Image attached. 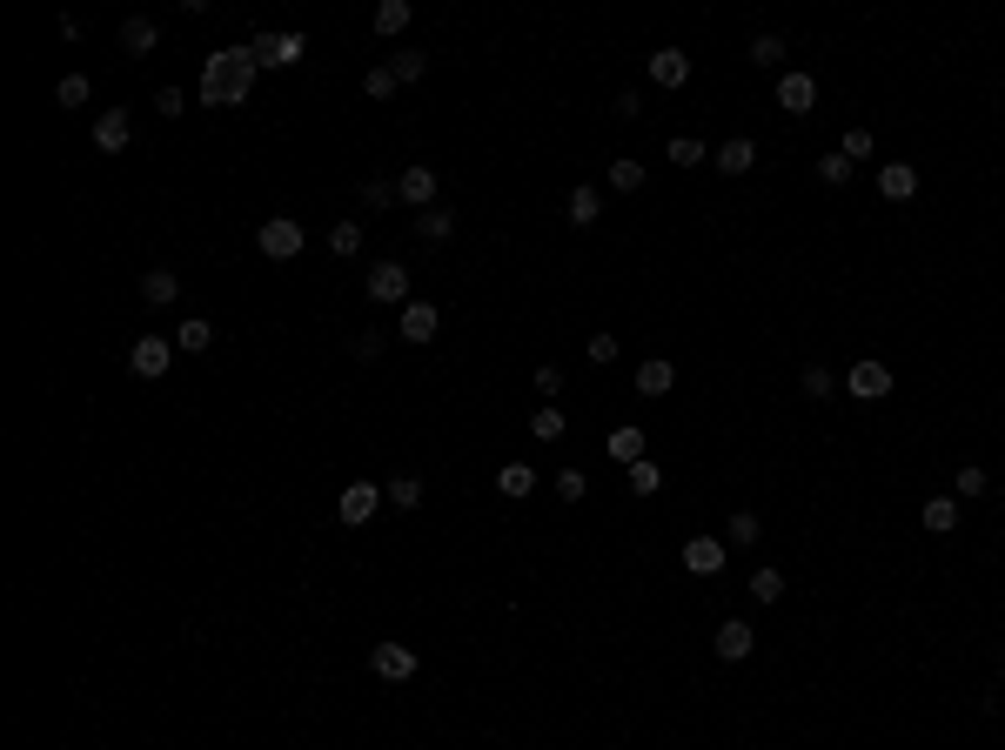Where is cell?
Masks as SVG:
<instances>
[{
  "mask_svg": "<svg viewBox=\"0 0 1005 750\" xmlns=\"http://www.w3.org/2000/svg\"><path fill=\"white\" fill-rule=\"evenodd\" d=\"M449 228H456V221H449V208H429V215H416V235H423V242H449Z\"/></svg>",
  "mask_w": 1005,
  "mask_h": 750,
  "instance_id": "d6a6232c",
  "label": "cell"
},
{
  "mask_svg": "<svg viewBox=\"0 0 1005 750\" xmlns=\"http://www.w3.org/2000/svg\"><path fill=\"white\" fill-rule=\"evenodd\" d=\"M751 596H758V603H778V596H784V576H778V570H758V576H751Z\"/></svg>",
  "mask_w": 1005,
  "mask_h": 750,
  "instance_id": "b9f144b4",
  "label": "cell"
},
{
  "mask_svg": "<svg viewBox=\"0 0 1005 750\" xmlns=\"http://www.w3.org/2000/svg\"><path fill=\"white\" fill-rule=\"evenodd\" d=\"M88 81H81V74H67V81H61V88H54V101H61V108H88Z\"/></svg>",
  "mask_w": 1005,
  "mask_h": 750,
  "instance_id": "74e56055",
  "label": "cell"
},
{
  "mask_svg": "<svg viewBox=\"0 0 1005 750\" xmlns=\"http://www.w3.org/2000/svg\"><path fill=\"white\" fill-rule=\"evenodd\" d=\"M758 536H764L758 509H737V516H731V543H758Z\"/></svg>",
  "mask_w": 1005,
  "mask_h": 750,
  "instance_id": "ab89813d",
  "label": "cell"
},
{
  "mask_svg": "<svg viewBox=\"0 0 1005 750\" xmlns=\"http://www.w3.org/2000/svg\"><path fill=\"white\" fill-rule=\"evenodd\" d=\"M436 188H443V181H436V168H423V161H409V168H402V181H396V195L409 201L416 215H429V208H436Z\"/></svg>",
  "mask_w": 1005,
  "mask_h": 750,
  "instance_id": "8992f818",
  "label": "cell"
},
{
  "mask_svg": "<svg viewBox=\"0 0 1005 750\" xmlns=\"http://www.w3.org/2000/svg\"><path fill=\"white\" fill-rule=\"evenodd\" d=\"M657 489H664V469L650 463V456H644V463H630V496H657Z\"/></svg>",
  "mask_w": 1005,
  "mask_h": 750,
  "instance_id": "4316f807",
  "label": "cell"
},
{
  "mask_svg": "<svg viewBox=\"0 0 1005 750\" xmlns=\"http://www.w3.org/2000/svg\"><path fill=\"white\" fill-rule=\"evenodd\" d=\"M845 396L885 402V396H892V369H885V362H851V369H845Z\"/></svg>",
  "mask_w": 1005,
  "mask_h": 750,
  "instance_id": "3957f363",
  "label": "cell"
},
{
  "mask_svg": "<svg viewBox=\"0 0 1005 750\" xmlns=\"http://www.w3.org/2000/svg\"><path fill=\"white\" fill-rule=\"evenodd\" d=\"M168 362H175V342H168V335H141V342L128 349V369L148 375V382H155V375H168Z\"/></svg>",
  "mask_w": 1005,
  "mask_h": 750,
  "instance_id": "52a82bcc",
  "label": "cell"
},
{
  "mask_svg": "<svg viewBox=\"0 0 1005 750\" xmlns=\"http://www.w3.org/2000/svg\"><path fill=\"white\" fill-rule=\"evenodd\" d=\"M650 81H657V88H684V81H691V54H684V47H657V54H650Z\"/></svg>",
  "mask_w": 1005,
  "mask_h": 750,
  "instance_id": "5bb4252c",
  "label": "cell"
},
{
  "mask_svg": "<svg viewBox=\"0 0 1005 750\" xmlns=\"http://www.w3.org/2000/svg\"><path fill=\"white\" fill-rule=\"evenodd\" d=\"M530 436H536V442H557V436H563V409H557V402H543V409L530 416Z\"/></svg>",
  "mask_w": 1005,
  "mask_h": 750,
  "instance_id": "484cf974",
  "label": "cell"
},
{
  "mask_svg": "<svg viewBox=\"0 0 1005 750\" xmlns=\"http://www.w3.org/2000/svg\"><path fill=\"white\" fill-rule=\"evenodd\" d=\"M382 496H389L396 509H416V503H423V483H416V476H389V483H382Z\"/></svg>",
  "mask_w": 1005,
  "mask_h": 750,
  "instance_id": "d4e9b609",
  "label": "cell"
},
{
  "mask_svg": "<svg viewBox=\"0 0 1005 750\" xmlns=\"http://www.w3.org/2000/svg\"><path fill=\"white\" fill-rule=\"evenodd\" d=\"M396 181H362V208H396Z\"/></svg>",
  "mask_w": 1005,
  "mask_h": 750,
  "instance_id": "f35d334b",
  "label": "cell"
},
{
  "mask_svg": "<svg viewBox=\"0 0 1005 750\" xmlns=\"http://www.w3.org/2000/svg\"><path fill=\"white\" fill-rule=\"evenodd\" d=\"M711 650H717V657H724V663H744V657H751V650H758V630H751V623H744V617H731V623H717Z\"/></svg>",
  "mask_w": 1005,
  "mask_h": 750,
  "instance_id": "9c48e42d",
  "label": "cell"
},
{
  "mask_svg": "<svg viewBox=\"0 0 1005 750\" xmlns=\"http://www.w3.org/2000/svg\"><path fill=\"white\" fill-rule=\"evenodd\" d=\"M362 94H369V101H389V94H396V74H389V61L362 74Z\"/></svg>",
  "mask_w": 1005,
  "mask_h": 750,
  "instance_id": "836d02e7",
  "label": "cell"
},
{
  "mask_svg": "<svg viewBox=\"0 0 1005 750\" xmlns=\"http://www.w3.org/2000/svg\"><path fill=\"white\" fill-rule=\"evenodd\" d=\"M670 161H677V168H697V161H711V148H704L697 134H677V141H670Z\"/></svg>",
  "mask_w": 1005,
  "mask_h": 750,
  "instance_id": "4dcf8cb0",
  "label": "cell"
},
{
  "mask_svg": "<svg viewBox=\"0 0 1005 750\" xmlns=\"http://www.w3.org/2000/svg\"><path fill=\"white\" fill-rule=\"evenodd\" d=\"M684 570H691V576H717V570H724V543H717V536H684Z\"/></svg>",
  "mask_w": 1005,
  "mask_h": 750,
  "instance_id": "9a60e30c",
  "label": "cell"
},
{
  "mask_svg": "<svg viewBox=\"0 0 1005 750\" xmlns=\"http://www.w3.org/2000/svg\"><path fill=\"white\" fill-rule=\"evenodd\" d=\"M248 47H255V61H262V67H295L302 54H309V41H302V34H255Z\"/></svg>",
  "mask_w": 1005,
  "mask_h": 750,
  "instance_id": "ba28073f",
  "label": "cell"
},
{
  "mask_svg": "<svg viewBox=\"0 0 1005 750\" xmlns=\"http://www.w3.org/2000/svg\"><path fill=\"white\" fill-rule=\"evenodd\" d=\"M496 489H503L510 503H523V496L536 489V469L530 463H503V469H496Z\"/></svg>",
  "mask_w": 1005,
  "mask_h": 750,
  "instance_id": "44dd1931",
  "label": "cell"
},
{
  "mask_svg": "<svg viewBox=\"0 0 1005 750\" xmlns=\"http://www.w3.org/2000/svg\"><path fill=\"white\" fill-rule=\"evenodd\" d=\"M409 27V0H382L376 7V34H402Z\"/></svg>",
  "mask_w": 1005,
  "mask_h": 750,
  "instance_id": "1f68e13d",
  "label": "cell"
},
{
  "mask_svg": "<svg viewBox=\"0 0 1005 750\" xmlns=\"http://www.w3.org/2000/svg\"><path fill=\"white\" fill-rule=\"evenodd\" d=\"M838 155H845V161H865V155H871V128H851V134H845V148H838Z\"/></svg>",
  "mask_w": 1005,
  "mask_h": 750,
  "instance_id": "bcb514c9",
  "label": "cell"
},
{
  "mask_svg": "<svg viewBox=\"0 0 1005 750\" xmlns=\"http://www.w3.org/2000/svg\"><path fill=\"white\" fill-rule=\"evenodd\" d=\"M798 382H804V396H831V389H838V375H831L825 362H804Z\"/></svg>",
  "mask_w": 1005,
  "mask_h": 750,
  "instance_id": "f546056e",
  "label": "cell"
},
{
  "mask_svg": "<svg viewBox=\"0 0 1005 750\" xmlns=\"http://www.w3.org/2000/svg\"><path fill=\"white\" fill-rule=\"evenodd\" d=\"M121 47H128V54H155V47H161V27H155V21H121Z\"/></svg>",
  "mask_w": 1005,
  "mask_h": 750,
  "instance_id": "7402d4cb",
  "label": "cell"
},
{
  "mask_svg": "<svg viewBox=\"0 0 1005 750\" xmlns=\"http://www.w3.org/2000/svg\"><path fill=\"white\" fill-rule=\"evenodd\" d=\"M208 342H215V322H201V315H195V322H181V329H175V349H188V355H201V349H208Z\"/></svg>",
  "mask_w": 1005,
  "mask_h": 750,
  "instance_id": "cb8c5ba5",
  "label": "cell"
},
{
  "mask_svg": "<svg viewBox=\"0 0 1005 750\" xmlns=\"http://www.w3.org/2000/svg\"><path fill=\"white\" fill-rule=\"evenodd\" d=\"M603 449H610V463H644V429H610L603 436Z\"/></svg>",
  "mask_w": 1005,
  "mask_h": 750,
  "instance_id": "ffe728a7",
  "label": "cell"
},
{
  "mask_svg": "<svg viewBox=\"0 0 1005 750\" xmlns=\"http://www.w3.org/2000/svg\"><path fill=\"white\" fill-rule=\"evenodd\" d=\"M369 670H376L382 684H409V677H416V650H409V643H376V650H369Z\"/></svg>",
  "mask_w": 1005,
  "mask_h": 750,
  "instance_id": "5b68a950",
  "label": "cell"
},
{
  "mask_svg": "<svg viewBox=\"0 0 1005 750\" xmlns=\"http://www.w3.org/2000/svg\"><path fill=\"white\" fill-rule=\"evenodd\" d=\"M603 215V201H597V188H570V221L577 228H590V221Z\"/></svg>",
  "mask_w": 1005,
  "mask_h": 750,
  "instance_id": "83f0119b",
  "label": "cell"
},
{
  "mask_svg": "<svg viewBox=\"0 0 1005 750\" xmlns=\"http://www.w3.org/2000/svg\"><path fill=\"white\" fill-rule=\"evenodd\" d=\"M530 382H536V396H550V402L563 396V369H557V362H543V369H536Z\"/></svg>",
  "mask_w": 1005,
  "mask_h": 750,
  "instance_id": "7bdbcfd3",
  "label": "cell"
},
{
  "mask_svg": "<svg viewBox=\"0 0 1005 750\" xmlns=\"http://www.w3.org/2000/svg\"><path fill=\"white\" fill-rule=\"evenodd\" d=\"M329 248H335V255H356V248H362V221H335Z\"/></svg>",
  "mask_w": 1005,
  "mask_h": 750,
  "instance_id": "d590c367",
  "label": "cell"
},
{
  "mask_svg": "<svg viewBox=\"0 0 1005 750\" xmlns=\"http://www.w3.org/2000/svg\"><path fill=\"white\" fill-rule=\"evenodd\" d=\"M670 389H677V369H670L664 355L637 362V396H670Z\"/></svg>",
  "mask_w": 1005,
  "mask_h": 750,
  "instance_id": "e0dca14e",
  "label": "cell"
},
{
  "mask_svg": "<svg viewBox=\"0 0 1005 750\" xmlns=\"http://www.w3.org/2000/svg\"><path fill=\"white\" fill-rule=\"evenodd\" d=\"M925 530L952 536V530H959V503H952V496H932V503H925Z\"/></svg>",
  "mask_w": 1005,
  "mask_h": 750,
  "instance_id": "603a6c76",
  "label": "cell"
},
{
  "mask_svg": "<svg viewBox=\"0 0 1005 750\" xmlns=\"http://www.w3.org/2000/svg\"><path fill=\"white\" fill-rule=\"evenodd\" d=\"M369 302H409V268H402V262H376V268H369Z\"/></svg>",
  "mask_w": 1005,
  "mask_h": 750,
  "instance_id": "7c38bea8",
  "label": "cell"
},
{
  "mask_svg": "<svg viewBox=\"0 0 1005 750\" xmlns=\"http://www.w3.org/2000/svg\"><path fill=\"white\" fill-rule=\"evenodd\" d=\"M878 195L885 201H912L918 195V168L912 161H885V168H878Z\"/></svg>",
  "mask_w": 1005,
  "mask_h": 750,
  "instance_id": "2e32d148",
  "label": "cell"
},
{
  "mask_svg": "<svg viewBox=\"0 0 1005 750\" xmlns=\"http://www.w3.org/2000/svg\"><path fill=\"white\" fill-rule=\"evenodd\" d=\"M818 181H831V188H838V181H851V161L838 155V148H831V155L818 161Z\"/></svg>",
  "mask_w": 1005,
  "mask_h": 750,
  "instance_id": "f6af8a7d",
  "label": "cell"
},
{
  "mask_svg": "<svg viewBox=\"0 0 1005 750\" xmlns=\"http://www.w3.org/2000/svg\"><path fill=\"white\" fill-rule=\"evenodd\" d=\"M952 489H959V496H985V489H992V476H985L979 463H965L959 476H952Z\"/></svg>",
  "mask_w": 1005,
  "mask_h": 750,
  "instance_id": "8d00e7d4",
  "label": "cell"
},
{
  "mask_svg": "<svg viewBox=\"0 0 1005 750\" xmlns=\"http://www.w3.org/2000/svg\"><path fill=\"white\" fill-rule=\"evenodd\" d=\"M349 355H362V362H376V355H382V335H376V329H362L356 342H349Z\"/></svg>",
  "mask_w": 1005,
  "mask_h": 750,
  "instance_id": "c3c4849f",
  "label": "cell"
},
{
  "mask_svg": "<svg viewBox=\"0 0 1005 750\" xmlns=\"http://www.w3.org/2000/svg\"><path fill=\"white\" fill-rule=\"evenodd\" d=\"M751 61H758V67H784V34H758V41H751Z\"/></svg>",
  "mask_w": 1005,
  "mask_h": 750,
  "instance_id": "e575fe53",
  "label": "cell"
},
{
  "mask_svg": "<svg viewBox=\"0 0 1005 750\" xmlns=\"http://www.w3.org/2000/svg\"><path fill=\"white\" fill-rule=\"evenodd\" d=\"M811 101H818V81H811L804 67H784L778 74V108L784 114H811Z\"/></svg>",
  "mask_w": 1005,
  "mask_h": 750,
  "instance_id": "30bf717a",
  "label": "cell"
},
{
  "mask_svg": "<svg viewBox=\"0 0 1005 750\" xmlns=\"http://www.w3.org/2000/svg\"><path fill=\"white\" fill-rule=\"evenodd\" d=\"M175 295H181L175 268H148V275H141V302H148V309H168Z\"/></svg>",
  "mask_w": 1005,
  "mask_h": 750,
  "instance_id": "d6986e66",
  "label": "cell"
},
{
  "mask_svg": "<svg viewBox=\"0 0 1005 750\" xmlns=\"http://www.w3.org/2000/svg\"><path fill=\"white\" fill-rule=\"evenodd\" d=\"M610 188H617V195H637V188H644V161H610Z\"/></svg>",
  "mask_w": 1005,
  "mask_h": 750,
  "instance_id": "f1b7e54d",
  "label": "cell"
},
{
  "mask_svg": "<svg viewBox=\"0 0 1005 750\" xmlns=\"http://www.w3.org/2000/svg\"><path fill=\"white\" fill-rule=\"evenodd\" d=\"M128 134H134L128 108H108V114H94V148H101V155H121V148H128Z\"/></svg>",
  "mask_w": 1005,
  "mask_h": 750,
  "instance_id": "4fadbf2b",
  "label": "cell"
},
{
  "mask_svg": "<svg viewBox=\"0 0 1005 750\" xmlns=\"http://www.w3.org/2000/svg\"><path fill=\"white\" fill-rule=\"evenodd\" d=\"M155 114H168V121H175V114H188V94H181V88H161V94H155Z\"/></svg>",
  "mask_w": 1005,
  "mask_h": 750,
  "instance_id": "7dc6e473",
  "label": "cell"
},
{
  "mask_svg": "<svg viewBox=\"0 0 1005 750\" xmlns=\"http://www.w3.org/2000/svg\"><path fill=\"white\" fill-rule=\"evenodd\" d=\"M583 489H590V483H583V469H557V496H563V503H583Z\"/></svg>",
  "mask_w": 1005,
  "mask_h": 750,
  "instance_id": "ee69618b",
  "label": "cell"
},
{
  "mask_svg": "<svg viewBox=\"0 0 1005 750\" xmlns=\"http://www.w3.org/2000/svg\"><path fill=\"white\" fill-rule=\"evenodd\" d=\"M590 362H617V335H590Z\"/></svg>",
  "mask_w": 1005,
  "mask_h": 750,
  "instance_id": "681fc988",
  "label": "cell"
},
{
  "mask_svg": "<svg viewBox=\"0 0 1005 750\" xmlns=\"http://www.w3.org/2000/svg\"><path fill=\"white\" fill-rule=\"evenodd\" d=\"M382 503H389V496H382V483H349V489H342V503H335V516H342L349 530H362Z\"/></svg>",
  "mask_w": 1005,
  "mask_h": 750,
  "instance_id": "277c9868",
  "label": "cell"
},
{
  "mask_svg": "<svg viewBox=\"0 0 1005 750\" xmlns=\"http://www.w3.org/2000/svg\"><path fill=\"white\" fill-rule=\"evenodd\" d=\"M423 67H429V54H416V47H409V54H396V61H389V74H396V81H423Z\"/></svg>",
  "mask_w": 1005,
  "mask_h": 750,
  "instance_id": "60d3db41",
  "label": "cell"
},
{
  "mask_svg": "<svg viewBox=\"0 0 1005 750\" xmlns=\"http://www.w3.org/2000/svg\"><path fill=\"white\" fill-rule=\"evenodd\" d=\"M396 329H402V342H429V335L443 329V309H436V302H402Z\"/></svg>",
  "mask_w": 1005,
  "mask_h": 750,
  "instance_id": "8fae6325",
  "label": "cell"
},
{
  "mask_svg": "<svg viewBox=\"0 0 1005 750\" xmlns=\"http://www.w3.org/2000/svg\"><path fill=\"white\" fill-rule=\"evenodd\" d=\"M255 47H222V54H208V67H201V108H235V101H248V88H255Z\"/></svg>",
  "mask_w": 1005,
  "mask_h": 750,
  "instance_id": "6da1fadb",
  "label": "cell"
},
{
  "mask_svg": "<svg viewBox=\"0 0 1005 750\" xmlns=\"http://www.w3.org/2000/svg\"><path fill=\"white\" fill-rule=\"evenodd\" d=\"M711 161L724 168V175H751V168H758V141H744V134H737V141H724Z\"/></svg>",
  "mask_w": 1005,
  "mask_h": 750,
  "instance_id": "ac0fdd59",
  "label": "cell"
},
{
  "mask_svg": "<svg viewBox=\"0 0 1005 750\" xmlns=\"http://www.w3.org/2000/svg\"><path fill=\"white\" fill-rule=\"evenodd\" d=\"M255 248H262L268 262H295V255H302V221L295 215H268L262 228H255Z\"/></svg>",
  "mask_w": 1005,
  "mask_h": 750,
  "instance_id": "7a4b0ae2",
  "label": "cell"
}]
</instances>
